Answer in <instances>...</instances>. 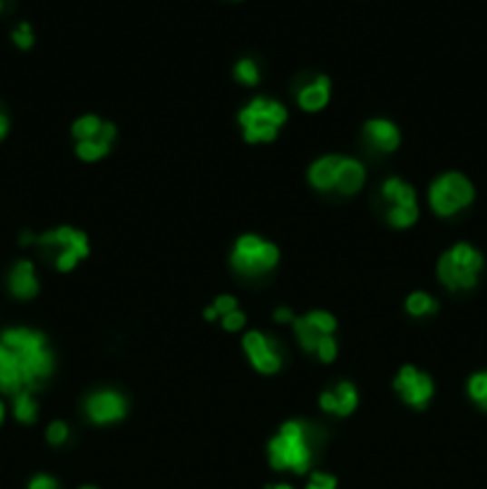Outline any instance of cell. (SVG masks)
I'll list each match as a JSON object with an SVG mask.
<instances>
[{
  "label": "cell",
  "instance_id": "6da1fadb",
  "mask_svg": "<svg viewBox=\"0 0 487 489\" xmlns=\"http://www.w3.org/2000/svg\"><path fill=\"white\" fill-rule=\"evenodd\" d=\"M53 351L46 337L29 328H10L0 335V392H34L53 375Z\"/></svg>",
  "mask_w": 487,
  "mask_h": 489
},
{
  "label": "cell",
  "instance_id": "7a4b0ae2",
  "mask_svg": "<svg viewBox=\"0 0 487 489\" xmlns=\"http://www.w3.org/2000/svg\"><path fill=\"white\" fill-rule=\"evenodd\" d=\"M316 430L306 420H287L268 442V461L275 470H289L297 475L308 473L316 454Z\"/></svg>",
  "mask_w": 487,
  "mask_h": 489
},
{
  "label": "cell",
  "instance_id": "3957f363",
  "mask_svg": "<svg viewBox=\"0 0 487 489\" xmlns=\"http://www.w3.org/2000/svg\"><path fill=\"white\" fill-rule=\"evenodd\" d=\"M482 253L471 244H454L437 263V277L449 291H468L478 284L482 272Z\"/></svg>",
  "mask_w": 487,
  "mask_h": 489
},
{
  "label": "cell",
  "instance_id": "277c9868",
  "mask_svg": "<svg viewBox=\"0 0 487 489\" xmlns=\"http://www.w3.org/2000/svg\"><path fill=\"white\" fill-rule=\"evenodd\" d=\"M287 122V108L273 98L256 96L247 108L239 112L241 134L248 143L275 142L279 127Z\"/></svg>",
  "mask_w": 487,
  "mask_h": 489
},
{
  "label": "cell",
  "instance_id": "5b68a950",
  "mask_svg": "<svg viewBox=\"0 0 487 489\" xmlns=\"http://www.w3.org/2000/svg\"><path fill=\"white\" fill-rule=\"evenodd\" d=\"M278 260V246L273 241H268V239L258 237V234L239 237L237 244L232 246V253H229V263H232L234 270L244 277H251V279L273 272Z\"/></svg>",
  "mask_w": 487,
  "mask_h": 489
},
{
  "label": "cell",
  "instance_id": "8992f818",
  "mask_svg": "<svg viewBox=\"0 0 487 489\" xmlns=\"http://www.w3.org/2000/svg\"><path fill=\"white\" fill-rule=\"evenodd\" d=\"M34 244L39 246L41 251L53 256V263L60 272H70L79 260L89 256V239L84 232H79L74 227H58L46 234L34 237Z\"/></svg>",
  "mask_w": 487,
  "mask_h": 489
},
{
  "label": "cell",
  "instance_id": "52a82bcc",
  "mask_svg": "<svg viewBox=\"0 0 487 489\" xmlns=\"http://www.w3.org/2000/svg\"><path fill=\"white\" fill-rule=\"evenodd\" d=\"M475 199V189L468 177L462 172H447L433 181L428 191V200L433 213L440 218H452V215L462 213Z\"/></svg>",
  "mask_w": 487,
  "mask_h": 489
},
{
  "label": "cell",
  "instance_id": "ba28073f",
  "mask_svg": "<svg viewBox=\"0 0 487 489\" xmlns=\"http://www.w3.org/2000/svg\"><path fill=\"white\" fill-rule=\"evenodd\" d=\"M72 136L77 139V155L86 162H96L111 153L115 142V124L103 122L96 115L79 117L72 124Z\"/></svg>",
  "mask_w": 487,
  "mask_h": 489
},
{
  "label": "cell",
  "instance_id": "9c48e42d",
  "mask_svg": "<svg viewBox=\"0 0 487 489\" xmlns=\"http://www.w3.org/2000/svg\"><path fill=\"white\" fill-rule=\"evenodd\" d=\"M385 203V218L396 230H406L418 220L416 189L399 177H390L380 189Z\"/></svg>",
  "mask_w": 487,
  "mask_h": 489
},
{
  "label": "cell",
  "instance_id": "30bf717a",
  "mask_svg": "<svg viewBox=\"0 0 487 489\" xmlns=\"http://www.w3.org/2000/svg\"><path fill=\"white\" fill-rule=\"evenodd\" d=\"M294 335L299 339V347L308 354H316V348L323 344L325 339L335 337L337 329V320L325 313V310H311L308 316L294 318Z\"/></svg>",
  "mask_w": 487,
  "mask_h": 489
},
{
  "label": "cell",
  "instance_id": "8fae6325",
  "mask_svg": "<svg viewBox=\"0 0 487 489\" xmlns=\"http://www.w3.org/2000/svg\"><path fill=\"white\" fill-rule=\"evenodd\" d=\"M394 389L399 392L404 404H409L416 411H423L435 394V385L430 380V375L414 366H404L399 370V375L394 377Z\"/></svg>",
  "mask_w": 487,
  "mask_h": 489
},
{
  "label": "cell",
  "instance_id": "7c38bea8",
  "mask_svg": "<svg viewBox=\"0 0 487 489\" xmlns=\"http://www.w3.org/2000/svg\"><path fill=\"white\" fill-rule=\"evenodd\" d=\"M241 347L247 351L248 361L251 366L263 375H275L282 367V351H279V344L273 337L263 335L258 329L248 332L241 339Z\"/></svg>",
  "mask_w": 487,
  "mask_h": 489
},
{
  "label": "cell",
  "instance_id": "4fadbf2b",
  "mask_svg": "<svg viewBox=\"0 0 487 489\" xmlns=\"http://www.w3.org/2000/svg\"><path fill=\"white\" fill-rule=\"evenodd\" d=\"M86 418L96 425H111L127 416V399L115 389H101L93 392L84 404Z\"/></svg>",
  "mask_w": 487,
  "mask_h": 489
},
{
  "label": "cell",
  "instance_id": "5bb4252c",
  "mask_svg": "<svg viewBox=\"0 0 487 489\" xmlns=\"http://www.w3.org/2000/svg\"><path fill=\"white\" fill-rule=\"evenodd\" d=\"M7 289L15 298L29 301L39 294V277L32 260H17L7 272Z\"/></svg>",
  "mask_w": 487,
  "mask_h": 489
},
{
  "label": "cell",
  "instance_id": "9a60e30c",
  "mask_svg": "<svg viewBox=\"0 0 487 489\" xmlns=\"http://www.w3.org/2000/svg\"><path fill=\"white\" fill-rule=\"evenodd\" d=\"M358 406V392L351 382H339L320 394V408L332 416H351Z\"/></svg>",
  "mask_w": 487,
  "mask_h": 489
},
{
  "label": "cell",
  "instance_id": "2e32d148",
  "mask_svg": "<svg viewBox=\"0 0 487 489\" xmlns=\"http://www.w3.org/2000/svg\"><path fill=\"white\" fill-rule=\"evenodd\" d=\"M364 142L368 143L373 151L392 153V151L399 149L402 134H399L396 124L390 122V120H371V122H365L364 127Z\"/></svg>",
  "mask_w": 487,
  "mask_h": 489
},
{
  "label": "cell",
  "instance_id": "e0dca14e",
  "mask_svg": "<svg viewBox=\"0 0 487 489\" xmlns=\"http://www.w3.org/2000/svg\"><path fill=\"white\" fill-rule=\"evenodd\" d=\"M365 184V170L364 165L354 158H346L342 155L337 170V181H335V191H339L342 196H354L358 189H364Z\"/></svg>",
  "mask_w": 487,
  "mask_h": 489
},
{
  "label": "cell",
  "instance_id": "ac0fdd59",
  "mask_svg": "<svg viewBox=\"0 0 487 489\" xmlns=\"http://www.w3.org/2000/svg\"><path fill=\"white\" fill-rule=\"evenodd\" d=\"M330 79L325 77V74H318V77H313L308 84L301 86L297 101H299V105L306 112H318V110H323L325 105H327V101H330Z\"/></svg>",
  "mask_w": 487,
  "mask_h": 489
},
{
  "label": "cell",
  "instance_id": "d6986e66",
  "mask_svg": "<svg viewBox=\"0 0 487 489\" xmlns=\"http://www.w3.org/2000/svg\"><path fill=\"white\" fill-rule=\"evenodd\" d=\"M339 161H342V155H325V158L313 162L311 170H308V181L313 184V189H318V191H332L335 189Z\"/></svg>",
  "mask_w": 487,
  "mask_h": 489
},
{
  "label": "cell",
  "instance_id": "ffe728a7",
  "mask_svg": "<svg viewBox=\"0 0 487 489\" xmlns=\"http://www.w3.org/2000/svg\"><path fill=\"white\" fill-rule=\"evenodd\" d=\"M13 413L15 418L24 423V425H32L39 418V404L34 399V392H20L13 396Z\"/></svg>",
  "mask_w": 487,
  "mask_h": 489
},
{
  "label": "cell",
  "instance_id": "44dd1931",
  "mask_svg": "<svg viewBox=\"0 0 487 489\" xmlns=\"http://www.w3.org/2000/svg\"><path fill=\"white\" fill-rule=\"evenodd\" d=\"M406 310H409V316L414 318H425L437 313V301L425 291H416V294H411L406 298Z\"/></svg>",
  "mask_w": 487,
  "mask_h": 489
},
{
  "label": "cell",
  "instance_id": "7402d4cb",
  "mask_svg": "<svg viewBox=\"0 0 487 489\" xmlns=\"http://www.w3.org/2000/svg\"><path fill=\"white\" fill-rule=\"evenodd\" d=\"M468 399L473 401L481 411H487V370L471 375V380L466 385Z\"/></svg>",
  "mask_w": 487,
  "mask_h": 489
},
{
  "label": "cell",
  "instance_id": "603a6c76",
  "mask_svg": "<svg viewBox=\"0 0 487 489\" xmlns=\"http://www.w3.org/2000/svg\"><path fill=\"white\" fill-rule=\"evenodd\" d=\"M234 79L244 86H256L260 79L258 64H256L251 58H241L239 63L234 64Z\"/></svg>",
  "mask_w": 487,
  "mask_h": 489
},
{
  "label": "cell",
  "instance_id": "cb8c5ba5",
  "mask_svg": "<svg viewBox=\"0 0 487 489\" xmlns=\"http://www.w3.org/2000/svg\"><path fill=\"white\" fill-rule=\"evenodd\" d=\"M232 310H237V298H234V297H218L210 308L203 310V318H206V320H215V318L228 316V313H232Z\"/></svg>",
  "mask_w": 487,
  "mask_h": 489
},
{
  "label": "cell",
  "instance_id": "d4e9b609",
  "mask_svg": "<svg viewBox=\"0 0 487 489\" xmlns=\"http://www.w3.org/2000/svg\"><path fill=\"white\" fill-rule=\"evenodd\" d=\"M67 437H70V425H67L65 420H53L51 425H48V430H46L48 445H53V446L65 445Z\"/></svg>",
  "mask_w": 487,
  "mask_h": 489
},
{
  "label": "cell",
  "instance_id": "484cf974",
  "mask_svg": "<svg viewBox=\"0 0 487 489\" xmlns=\"http://www.w3.org/2000/svg\"><path fill=\"white\" fill-rule=\"evenodd\" d=\"M13 41L17 48H22V51H29L34 45V29L29 22H22V24L15 26V32H13Z\"/></svg>",
  "mask_w": 487,
  "mask_h": 489
},
{
  "label": "cell",
  "instance_id": "4316f807",
  "mask_svg": "<svg viewBox=\"0 0 487 489\" xmlns=\"http://www.w3.org/2000/svg\"><path fill=\"white\" fill-rule=\"evenodd\" d=\"M306 489H337V477L330 473H313Z\"/></svg>",
  "mask_w": 487,
  "mask_h": 489
},
{
  "label": "cell",
  "instance_id": "83f0119b",
  "mask_svg": "<svg viewBox=\"0 0 487 489\" xmlns=\"http://www.w3.org/2000/svg\"><path fill=\"white\" fill-rule=\"evenodd\" d=\"M323 363H332L335 361V356H337V341H335V337H330V339H325L323 344H320L318 348H316V354Z\"/></svg>",
  "mask_w": 487,
  "mask_h": 489
},
{
  "label": "cell",
  "instance_id": "f1b7e54d",
  "mask_svg": "<svg viewBox=\"0 0 487 489\" xmlns=\"http://www.w3.org/2000/svg\"><path fill=\"white\" fill-rule=\"evenodd\" d=\"M222 328L228 329V332H237V329H241L244 325H247V316L241 313V310H232V313H228V316L220 318Z\"/></svg>",
  "mask_w": 487,
  "mask_h": 489
},
{
  "label": "cell",
  "instance_id": "f546056e",
  "mask_svg": "<svg viewBox=\"0 0 487 489\" xmlns=\"http://www.w3.org/2000/svg\"><path fill=\"white\" fill-rule=\"evenodd\" d=\"M26 489H60V484L53 475H44V473H41V475H34L32 480H29V487Z\"/></svg>",
  "mask_w": 487,
  "mask_h": 489
},
{
  "label": "cell",
  "instance_id": "4dcf8cb0",
  "mask_svg": "<svg viewBox=\"0 0 487 489\" xmlns=\"http://www.w3.org/2000/svg\"><path fill=\"white\" fill-rule=\"evenodd\" d=\"M275 320H278V322H294V313L289 308H278V310H275Z\"/></svg>",
  "mask_w": 487,
  "mask_h": 489
},
{
  "label": "cell",
  "instance_id": "1f68e13d",
  "mask_svg": "<svg viewBox=\"0 0 487 489\" xmlns=\"http://www.w3.org/2000/svg\"><path fill=\"white\" fill-rule=\"evenodd\" d=\"M7 132H10V117H7L5 112H3V110H0V142H3V139H5Z\"/></svg>",
  "mask_w": 487,
  "mask_h": 489
},
{
  "label": "cell",
  "instance_id": "d6a6232c",
  "mask_svg": "<svg viewBox=\"0 0 487 489\" xmlns=\"http://www.w3.org/2000/svg\"><path fill=\"white\" fill-rule=\"evenodd\" d=\"M268 489H294V487H292V484H270Z\"/></svg>",
  "mask_w": 487,
  "mask_h": 489
},
{
  "label": "cell",
  "instance_id": "836d02e7",
  "mask_svg": "<svg viewBox=\"0 0 487 489\" xmlns=\"http://www.w3.org/2000/svg\"><path fill=\"white\" fill-rule=\"evenodd\" d=\"M3 418H5V406H3V401H0V423H3Z\"/></svg>",
  "mask_w": 487,
  "mask_h": 489
},
{
  "label": "cell",
  "instance_id": "e575fe53",
  "mask_svg": "<svg viewBox=\"0 0 487 489\" xmlns=\"http://www.w3.org/2000/svg\"><path fill=\"white\" fill-rule=\"evenodd\" d=\"M79 489H98V487H92V484H84V487H79Z\"/></svg>",
  "mask_w": 487,
  "mask_h": 489
},
{
  "label": "cell",
  "instance_id": "d590c367",
  "mask_svg": "<svg viewBox=\"0 0 487 489\" xmlns=\"http://www.w3.org/2000/svg\"><path fill=\"white\" fill-rule=\"evenodd\" d=\"M3 5H5V0H0V10H3Z\"/></svg>",
  "mask_w": 487,
  "mask_h": 489
}]
</instances>
